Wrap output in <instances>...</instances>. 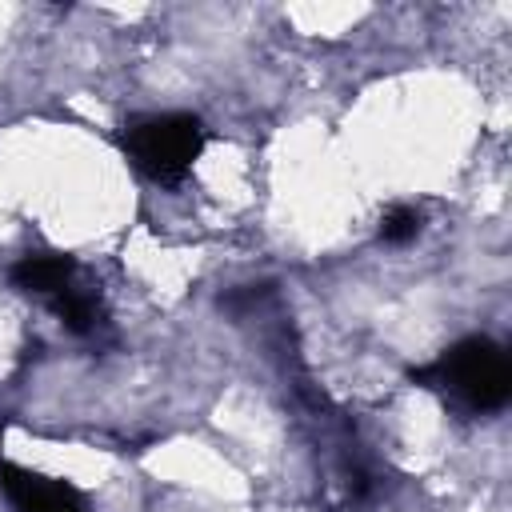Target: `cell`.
<instances>
[{
  "label": "cell",
  "mask_w": 512,
  "mask_h": 512,
  "mask_svg": "<svg viewBox=\"0 0 512 512\" xmlns=\"http://www.w3.org/2000/svg\"><path fill=\"white\" fill-rule=\"evenodd\" d=\"M0 492L16 512H92L80 488L16 460H0Z\"/></svg>",
  "instance_id": "cell-3"
},
{
  "label": "cell",
  "mask_w": 512,
  "mask_h": 512,
  "mask_svg": "<svg viewBox=\"0 0 512 512\" xmlns=\"http://www.w3.org/2000/svg\"><path fill=\"white\" fill-rule=\"evenodd\" d=\"M76 260L68 252H24L12 268H8V280L12 288L28 292V296H40L44 304L52 296H60L72 280H76Z\"/></svg>",
  "instance_id": "cell-4"
},
{
  "label": "cell",
  "mask_w": 512,
  "mask_h": 512,
  "mask_svg": "<svg viewBox=\"0 0 512 512\" xmlns=\"http://www.w3.org/2000/svg\"><path fill=\"white\" fill-rule=\"evenodd\" d=\"M48 308H52V316H56L68 332H76V336L96 332V328H100V320H104V308H100L96 292H92V288H84L80 280H72L60 296H52V300H48Z\"/></svg>",
  "instance_id": "cell-5"
},
{
  "label": "cell",
  "mask_w": 512,
  "mask_h": 512,
  "mask_svg": "<svg viewBox=\"0 0 512 512\" xmlns=\"http://www.w3.org/2000/svg\"><path fill=\"white\" fill-rule=\"evenodd\" d=\"M120 148L144 180L176 188L204 156L208 128L196 112H144L120 128Z\"/></svg>",
  "instance_id": "cell-2"
},
{
  "label": "cell",
  "mask_w": 512,
  "mask_h": 512,
  "mask_svg": "<svg viewBox=\"0 0 512 512\" xmlns=\"http://www.w3.org/2000/svg\"><path fill=\"white\" fill-rule=\"evenodd\" d=\"M420 228H424V216H420L412 204H392V208L380 216L376 236H380L384 244H412V240L420 236Z\"/></svg>",
  "instance_id": "cell-6"
},
{
  "label": "cell",
  "mask_w": 512,
  "mask_h": 512,
  "mask_svg": "<svg viewBox=\"0 0 512 512\" xmlns=\"http://www.w3.org/2000/svg\"><path fill=\"white\" fill-rule=\"evenodd\" d=\"M412 384L444 392L468 412H496L512 400V364L492 336H464L436 360L412 368Z\"/></svg>",
  "instance_id": "cell-1"
}]
</instances>
